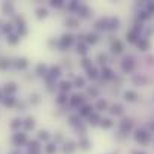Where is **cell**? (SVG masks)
I'll list each match as a JSON object with an SVG mask.
<instances>
[{
  "label": "cell",
  "mask_w": 154,
  "mask_h": 154,
  "mask_svg": "<svg viewBox=\"0 0 154 154\" xmlns=\"http://www.w3.org/2000/svg\"><path fill=\"white\" fill-rule=\"evenodd\" d=\"M133 138H135L136 142H139L142 145H148L150 141H151V133L148 130H145V129H138L135 132V136Z\"/></svg>",
  "instance_id": "6da1fadb"
},
{
  "label": "cell",
  "mask_w": 154,
  "mask_h": 154,
  "mask_svg": "<svg viewBox=\"0 0 154 154\" xmlns=\"http://www.w3.org/2000/svg\"><path fill=\"white\" fill-rule=\"evenodd\" d=\"M121 69H123L124 73H132L135 70V60H133V57H126L123 60V63H121Z\"/></svg>",
  "instance_id": "7a4b0ae2"
},
{
  "label": "cell",
  "mask_w": 154,
  "mask_h": 154,
  "mask_svg": "<svg viewBox=\"0 0 154 154\" xmlns=\"http://www.w3.org/2000/svg\"><path fill=\"white\" fill-rule=\"evenodd\" d=\"M132 129H133V123H132V120H129V118H123V120L120 121V133L127 135Z\"/></svg>",
  "instance_id": "3957f363"
},
{
  "label": "cell",
  "mask_w": 154,
  "mask_h": 154,
  "mask_svg": "<svg viewBox=\"0 0 154 154\" xmlns=\"http://www.w3.org/2000/svg\"><path fill=\"white\" fill-rule=\"evenodd\" d=\"M123 97H124L126 102H136L139 96H138V93H136L135 90H126V91L123 93Z\"/></svg>",
  "instance_id": "277c9868"
},
{
  "label": "cell",
  "mask_w": 154,
  "mask_h": 154,
  "mask_svg": "<svg viewBox=\"0 0 154 154\" xmlns=\"http://www.w3.org/2000/svg\"><path fill=\"white\" fill-rule=\"evenodd\" d=\"M111 51L114 52V54H121V52L124 51V44H123L121 41L115 39V41L112 42V45H111Z\"/></svg>",
  "instance_id": "5b68a950"
},
{
  "label": "cell",
  "mask_w": 154,
  "mask_h": 154,
  "mask_svg": "<svg viewBox=\"0 0 154 154\" xmlns=\"http://www.w3.org/2000/svg\"><path fill=\"white\" fill-rule=\"evenodd\" d=\"M136 47H138V50L139 51H148L150 50V41L148 39H144V38H139L138 39V42H136Z\"/></svg>",
  "instance_id": "8992f818"
},
{
  "label": "cell",
  "mask_w": 154,
  "mask_h": 154,
  "mask_svg": "<svg viewBox=\"0 0 154 154\" xmlns=\"http://www.w3.org/2000/svg\"><path fill=\"white\" fill-rule=\"evenodd\" d=\"M109 112L112 114V115H123L124 114V108H123V105H120V103H114L112 106H111V109H109Z\"/></svg>",
  "instance_id": "52a82bcc"
},
{
  "label": "cell",
  "mask_w": 154,
  "mask_h": 154,
  "mask_svg": "<svg viewBox=\"0 0 154 154\" xmlns=\"http://www.w3.org/2000/svg\"><path fill=\"white\" fill-rule=\"evenodd\" d=\"M118 27H120V18L118 17L108 18V29L109 30H117Z\"/></svg>",
  "instance_id": "ba28073f"
},
{
  "label": "cell",
  "mask_w": 154,
  "mask_h": 154,
  "mask_svg": "<svg viewBox=\"0 0 154 154\" xmlns=\"http://www.w3.org/2000/svg\"><path fill=\"white\" fill-rule=\"evenodd\" d=\"M138 39H139V35H136L133 30H129V32L126 33V41H127L129 44H136Z\"/></svg>",
  "instance_id": "9c48e42d"
},
{
  "label": "cell",
  "mask_w": 154,
  "mask_h": 154,
  "mask_svg": "<svg viewBox=\"0 0 154 154\" xmlns=\"http://www.w3.org/2000/svg\"><path fill=\"white\" fill-rule=\"evenodd\" d=\"M102 76H103V79H112V78H115V73L112 72V69H109V67L103 66V69H102Z\"/></svg>",
  "instance_id": "30bf717a"
},
{
  "label": "cell",
  "mask_w": 154,
  "mask_h": 154,
  "mask_svg": "<svg viewBox=\"0 0 154 154\" xmlns=\"http://www.w3.org/2000/svg\"><path fill=\"white\" fill-rule=\"evenodd\" d=\"M72 42H73V36L72 35H63L61 36V47H69V45H72Z\"/></svg>",
  "instance_id": "8fae6325"
},
{
  "label": "cell",
  "mask_w": 154,
  "mask_h": 154,
  "mask_svg": "<svg viewBox=\"0 0 154 154\" xmlns=\"http://www.w3.org/2000/svg\"><path fill=\"white\" fill-rule=\"evenodd\" d=\"M84 38H85V42H87V44H91V45L99 41V36H97L96 33H88V35L84 36Z\"/></svg>",
  "instance_id": "7c38bea8"
},
{
  "label": "cell",
  "mask_w": 154,
  "mask_h": 154,
  "mask_svg": "<svg viewBox=\"0 0 154 154\" xmlns=\"http://www.w3.org/2000/svg\"><path fill=\"white\" fill-rule=\"evenodd\" d=\"M96 109L100 111V112H102V111H106V109H108V102H106L105 99H99V100L96 102Z\"/></svg>",
  "instance_id": "4fadbf2b"
},
{
  "label": "cell",
  "mask_w": 154,
  "mask_h": 154,
  "mask_svg": "<svg viewBox=\"0 0 154 154\" xmlns=\"http://www.w3.org/2000/svg\"><path fill=\"white\" fill-rule=\"evenodd\" d=\"M87 73H88V78H90V79H96V78L99 76V70H97L96 67H93V66L87 69Z\"/></svg>",
  "instance_id": "5bb4252c"
},
{
  "label": "cell",
  "mask_w": 154,
  "mask_h": 154,
  "mask_svg": "<svg viewBox=\"0 0 154 154\" xmlns=\"http://www.w3.org/2000/svg\"><path fill=\"white\" fill-rule=\"evenodd\" d=\"M100 126H102L103 129H111L114 126V121L111 118H102L100 120Z\"/></svg>",
  "instance_id": "9a60e30c"
},
{
  "label": "cell",
  "mask_w": 154,
  "mask_h": 154,
  "mask_svg": "<svg viewBox=\"0 0 154 154\" xmlns=\"http://www.w3.org/2000/svg\"><path fill=\"white\" fill-rule=\"evenodd\" d=\"M79 114H81L82 117H87V115H91V114H93V109H91V106L85 105V106H82V108H81Z\"/></svg>",
  "instance_id": "2e32d148"
},
{
  "label": "cell",
  "mask_w": 154,
  "mask_h": 154,
  "mask_svg": "<svg viewBox=\"0 0 154 154\" xmlns=\"http://www.w3.org/2000/svg\"><path fill=\"white\" fill-rule=\"evenodd\" d=\"M138 18H139V21H147V20H150V18H151V15H150L147 11H139Z\"/></svg>",
  "instance_id": "e0dca14e"
},
{
  "label": "cell",
  "mask_w": 154,
  "mask_h": 154,
  "mask_svg": "<svg viewBox=\"0 0 154 154\" xmlns=\"http://www.w3.org/2000/svg\"><path fill=\"white\" fill-rule=\"evenodd\" d=\"M27 66H29V61L26 58H18L17 60V67L18 69H26Z\"/></svg>",
  "instance_id": "ac0fdd59"
},
{
  "label": "cell",
  "mask_w": 154,
  "mask_h": 154,
  "mask_svg": "<svg viewBox=\"0 0 154 154\" xmlns=\"http://www.w3.org/2000/svg\"><path fill=\"white\" fill-rule=\"evenodd\" d=\"M26 141H27V138H26L24 133H20V135L17 133V135H15V142H18V144H24Z\"/></svg>",
  "instance_id": "d6986e66"
},
{
  "label": "cell",
  "mask_w": 154,
  "mask_h": 154,
  "mask_svg": "<svg viewBox=\"0 0 154 154\" xmlns=\"http://www.w3.org/2000/svg\"><path fill=\"white\" fill-rule=\"evenodd\" d=\"M79 147L84 148V150L90 148V141H88L87 138H81V141H79Z\"/></svg>",
  "instance_id": "ffe728a7"
},
{
  "label": "cell",
  "mask_w": 154,
  "mask_h": 154,
  "mask_svg": "<svg viewBox=\"0 0 154 154\" xmlns=\"http://www.w3.org/2000/svg\"><path fill=\"white\" fill-rule=\"evenodd\" d=\"M82 103V99H81V96H72V99H70V105H73V106H76V105H81Z\"/></svg>",
  "instance_id": "44dd1931"
},
{
  "label": "cell",
  "mask_w": 154,
  "mask_h": 154,
  "mask_svg": "<svg viewBox=\"0 0 154 154\" xmlns=\"http://www.w3.org/2000/svg\"><path fill=\"white\" fill-rule=\"evenodd\" d=\"M97 60H99V63H100L102 66H105V64L108 63V55H106V54H103V52H100V54L97 55Z\"/></svg>",
  "instance_id": "7402d4cb"
},
{
  "label": "cell",
  "mask_w": 154,
  "mask_h": 154,
  "mask_svg": "<svg viewBox=\"0 0 154 154\" xmlns=\"http://www.w3.org/2000/svg\"><path fill=\"white\" fill-rule=\"evenodd\" d=\"M90 120H91V121H90L91 124H99L102 118H100V115H97V114H91V115H90Z\"/></svg>",
  "instance_id": "603a6c76"
},
{
  "label": "cell",
  "mask_w": 154,
  "mask_h": 154,
  "mask_svg": "<svg viewBox=\"0 0 154 154\" xmlns=\"http://www.w3.org/2000/svg\"><path fill=\"white\" fill-rule=\"evenodd\" d=\"M66 24H67L69 27H78V24H79V21H78L76 18H69V20L66 21Z\"/></svg>",
  "instance_id": "cb8c5ba5"
},
{
  "label": "cell",
  "mask_w": 154,
  "mask_h": 154,
  "mask_svg": "<svg viewBox=\"0 0 154 154\" xmlns=\"http://www.w3.org/2000/svg\"><path fill=\"white\" fill-rule=\"evenodd\" d=\"M145 11H147L150 15H153L154 14V2H148V3L145 5Z\"/></svg>",
  "instance_id": "d4e9b609"
},
{
  "label": "cell",
  "mask_w": 154,
  "mask_h": 154,
  "mask_svg": "<svg viewBox=\"0 0 154 154\" xmlns=\"http://www.w3.org/2000/svg\"><path fill=\"white\" fill-rule=\"evenodd\" d=\"M36 72H38L39 75H45V73H47V66H45V64H39V66L36 67Z\"/></svg>",
  "instance_id": "484cf974"
},
{
  "label": "cell",
  "mask_w": 154,
  "mask_h": 154,
  "mask_svg": "<svg viewBox=\"0 0 154 154\" xmlns=\"http://www.w3.org/2000/svg\"><path fill=\"white\" fill-rule=\"evenodd\" d=\"M70 87H72V84H70V82H67V81H63V82L60 84V88H61L63 91H66V90L69 91V90H70Z\"/></svg>",
  "instance_id": "4316f807"
},
{
  "label": "cell",
  "mask_w": 154,
  "mask_h": 154,
  "mask_svg": "<svg viewBox=\"0 0 154 154\" xmlns=\"http://www.w3.org/2000/svg\"><path fill=\"white\" fill-rule=\"evenodd\" d=\"M47 15H48V11H47V9H38V18H39V20L45 18Z\"/></svg>",
  "instance_id": "83f0119b"
},
{
  "label": "cell",
  "mask_w": 154,
  "mask_h": 154,
  "mask_svg": "<svg viewBox=\"0 0 154 154\" xmlns=\"http://www.w3.org/2000/svg\"><path fill=\"white\" fill-rule=\"evenodd\" d=\"M85 85V81H84V78H76L75 79V87H79V88H82Z\"/></svg>",
  "instance_id": "f1b7e54d"
},
{
  "label": "cell",
  "mask_w": 154,
  "mask_h": 154,
  "mask_svg": "<svg viewBox=\"0 0 154 154\" xmlns=\"http://www.w3.org/2000/svg\"><path fill=\"white\" fill-rule=\"evenodd\" d=\"M5 90H6V93H9V94H11V93H14V91L17 90V87H15V84H12V82H11V84H6V88H5Z\"/></svg>",
  "instance_id": "f546056e"
},
{
  "label": "cell",
  "mask_w": 154,
  "mask_h": 154,
  "mask_svg": "<svg viewBox=\"0 0 154 154\" xmlns=\"http://www.w3.org/2000/svg\"><path fill=\"white\" fill-rule=\"evenodd\" d=\"M8 41H9V44H12V45H15L18 41H20V38L18 36H15V35H11L9 38H8Z\"/></svg>",
  "instance_id": "4dcf8cb0"
},
{
  "label": "cell",
  "mask_w": 154,
  "mask_h": 154,
  "mask_svg": "<svg viewBox=\"0 0 154 154\" xmlns=\"http://www.w3.org/2000/svg\"><path fill=\"white\" fill-rule=\"evenodd\" d=\"M88 94L90 96H99V90L96 87H91V88H88Z\"/></svg>",
  "instance_id": "1f68e13d"
},
{
  "label": "cell",
  "mask_w": 154,
  "mask_h": 154,
  "mask_svg": "<svg viewBox=\"0 0 154 154\" xmlns=\"http://www.w3.org/2000/svg\"><path fill=\"white\" fill-rule=\"evenodd\" d=\"M26 127H27V129H33V127H35V120H33V118H27Z\"/></svg>",
  "instance_id": "d6a6232c"
},
{
  "label": "cell",
  "mask_w": 154,
  "mask_h": 154,
  "mask_svg": "<svg viewBox=\"0 0 154 154\" xmlns=\"http://www.w3.org/2000/svg\"><path fill=\"white\" fill-rule=\"evenodd\" d=\"M85 69H88V67H91V61L88 60V58H82V63H81Z\"/></svg>",
  "instance_id": "836d02e7"
},
{
  "label": "cell",
  "mask_w": 154,
  "mask_h": 154,
  "mask_svg": "<svg viewBox=\"0 0 154 154\" xmlns=\"http://www.w3.org/2000/svg\"><path fill=\"white\" fill-rule=\"evenodd\" d=\"M47 153H48V154L55 153V145H52V144H48V145H47Z\"/></svg>",
  "instance_id": "e575fe53"
},
{
  "label": "cell",
  "mask_w": 154,
  "mask_h": 154,
  "mask_svg": "<svg viewBox=\"0 0 154 154\" xmlns=\"http://www.w3.org/2000/svg\"><path fill=\"white\" fill-rule=\"evenodd\" d=\"M78 52H79V54H85V52H87V47H85L84 44L78 45Z\"/></svg>",
  "instance_id": "d590c367"
},
{
  "label": "cell",
  "mask_w": 154,
  "mask_h": 154,
  "mask_svg": "<svg viewBox=\"0 0 154 154\" xmlns=\"http://www.w3.org/2000/svg\"><path fill=\"white\" fill-rule=\"evenodd\" d=\"M3 11L5 12H12V5L11 3H5L3 5Z\"/></svg>",
  "instance_id": "8d00e7d4"
},
{
  "label": "cell",
  "mask_w": 154,
  "mask_h": 154,
  "mask_svg": "<svg viewBox=\"0 0 154 154\" xmlns=\"http://www.w3.org/2000/svg\"><path fill=\"white\" fill-rule=\"evenodd\" d=\"M8 66H9V61H6L5 58H2L0 60V69H6Z\"/></svg>",
  "instance_id": "74e56055"
},
{
  "label": "cell",
  "mask_w": 154,
  "mask_h": 154,
  "mask_svg": "<svg viewBox=\"0 0 154 154\" xmlns=\"http://www.w3.org/2000/svg\"><path fill=\"white\" fill-rule=\"evenodd\" d=\"M133 82H142V84H144V82H145V78H144V76H138V75H136V76L133 78Z\"/></svg>",
  "instance_id": "f35d334b"
},
{
  "label": "cell",
  "mask_w": 154,
  "mask_h": 154,
  "mask_svg": "<svg viewBox=\"0 0 154 154\" xmlns=\"http://www.w3.org/2000/svg\"><path fill=\"white\" fill-rule=\"evenodd\" d=\"M51 75L52 76H58V75H60V69H58V67H52L51 69Z\"/></svg>",
  "instance_id": "ab89813d"
},
{
  "label": "cell",
  "mask_w": 154,
  "mask_h": 154,
  "mask_svg": "<svg viewBox=\"0 0 154 154\" xmlns=\"http://www.w3.org/2000/svg\"><path fill=\"white\" fill-rule=\"evenodd\" d=\"M39 138H41V139H48V138H50V136H48V132H44V130L39 132Z\"/></svg>",
  "instance_id": "60d3db41"
},
{
  "label": "cell",
  "mask_w": 154,
  "mask_h": 154,
  "mask_svg": "<svg viewBox=\"0 0 154 154\" xmlns=\"http://www.w3.org/2000/svg\"><path fill=\"white\" fill-rule=\"evenodd\" d=\"M14 102H15V100H14L12 97H9V99H6V100H5V105H6V106H12Z\"/></svg>",
  "instance_id": "b9f144b4"
},
{
  "label": "cell",
  "mask_w": 154,
  "mask_h": 154,
  "mask_svg": "<svg viewBox=\"0 0 154 154\" xmlns=\"http://www.w3.org/2000/svg\"><path fill=\"white\" fill-rule=\"evenodd\" d=\"M18 126H21V120H14V123H12V127L15 129V127H18Z\"/></svg>",
  "instance_id": "7bdbcfd3"
},
{
  "label": "cell",
  "mask_w": 154,
  "mask_h": 154,
  "mask_svg": "<svg viewBox=\"0 0 154 154\" xmlns=\"http://www.w3.org/2000/svg\"><path fill=\"white\" fill-rule=\"evenodd\" d=\"M58 102H60V103H64V102H66V96H64V94H61V96L58 97Z\"/></svg>",
  "instance_id": "ee69618b"
},
{
  "label": "cell",
  "mask_w": 154,
  "mask_h": 154,
  "mask_svg": "<svg viewBox=\"0 0 154 154\" xmlns=\"http://www.w3.org/2000/svg\"><path fill=\"white\" fill-rule=\"evenodd\" d=\"M63 3L61 2H52V6H55V8H58V6H61Z\"/></svg>",
  "instance_id": "f6af8a7d"
},
{
  "label": "cell",
  "mask_w": 154,
  "mask_h": 154,
  "mask_svg": "<svg viewBox=\"0 0 154 154\" xmlns=\"http://www.w3.org/2000/svg\"><path fill=\"white\" fill-rule=\"evenodd\" d=\"M148 127H150V130L154 133V121H153V123H150V126H148Z\"/></svg>",
  "instance_id": "bcb514c9"
},
{
  "label": "cell",
  "mask_w": 154,
  "mask_h": 154,
  "mask_svg": "<svg viewBox=\"0 0 154 154\" xmlns=\"http://www.w3.org/2000/svg\"><path fill=\"white\" fill-rule=\"evenodd\" d=\"M132 154H145V153H142V151H133Z\"/></svg>",
  "instance_id": "7dc6e473"
}]
</instances>
